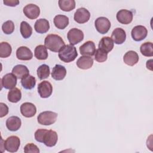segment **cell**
Instances as JSON below:
<instances>
[{"label":"cell","mask_w":153,"mask_h":153,"mask_svg":"<svg viewBox=\"0 0 153 153\" xmlns=\"http://www.w3.org/2000/svg\"><path fill=\"white\" fill-rule=\"evenodd\" d=\"M152 60L150 59L146 62V68L147 69H149L150 71H152Z\"/></svg>","instance_id":"cell-40"},{"label":"cell","mask_w":153,"mask_h":153,"mask_svg":"<svg viewBox=\"0 0 153 153\" xmlns=\"http://www.w3.org/2000/svg\"><path fill=\"white\" fill-rule=\"evenodd\" d=\"M90 17V13L85 8H79L74 14V20L78 23L82 24L87 22Z\"/></svg>","instance_id":"cell-12"},{"label":"cell","mask_w":153,"mask_h":153,"mask_svg":"<svg viewBox=\"0 0 153 153\" xmlns=\"http://www.w3.org/2000/svg\"><path fill=\"white\" fill-rule=\"evenodd\" d=\"M44 45L47 48L53 52H59L65 45L64 41L58 35H48L44 40Z\"/></svg>","instance_id":"cell-1"},{"label":"cell","mask_w":153,"mask_h":153,"mask_svg":"<svg viewBox=\"0 0 153 153\" xmlns=\"http://www.w3.org/2000/svg\"><path fill=\"white\" fill-rule=\"evenodd\" d=\"M12 52L11 46L7 42H2L0 44V57L6 58L9 57Z\"/></svg>","instance_id":"cell-32"},{"label":"cell","mask_w":153,"mask_h":153,"mask_svg":"<svg viewBox=\"0 0 153 153\" xmlns=\"http://www.w3.org/2000/svg\"><path fill=\"white\" fill-rule=\"evenodd\" d=\"M118 22L123 25H128L132 22L133 13L131 11L123 9L118 11L116 16Z\"/></svg>","instance_id":"cell-13"},{"label":"cell","mask_w":153,"mask_h":153,"mask_svg":"<svg viewBox=\"0 0 153 153\" xmlns=\"http://www.w3.org/2000/svg\"><path fill=\"white\" fill-rule=\"evenodd\" d=\"M3 3L7 5L10 7H15L19 4V1L18 0H4Z\"/></svg>","instance_id":"cell-39"},{"label":"cell","mask_w":153,"mask_h":153,"mask_svg":"<svg viewBox=\"0 0 153 153\" xmlns=\"http://www.w3.org/2000/svg\"><path fill=\"white\" fill-rule=\"evenodd\" d=\"M58 4L60 8L64 11H71L75 8L74 0H59Z\"/></svg>","instance_id":"cell-28"},{"label":"cell","mask_w":153,"mask_h":153,"mask_svg":"<svg viewBox=\"0 0 153 153\" xmlns=\"http://www.w3.org/2000/svg\"><path fill=\"white\" fill-rule=\"evenodd\" d=\"M93 59L90 56H81L76 61V65L81 69H88L92 67Z\"/></svg>","instance_id":"cell-24"},{"label":"cell","mask_w":153,"mask_h":153,"mask_svg":"<svg viewBox=\"0 0 153 153\" xmlns=\"http://www.w3.org/2000/svg\"><path fill=\"white\" fill-rule=\"evenodd\" d=\"M35 57L40 60H46L48 57V52L45 45H39L36 47L34 51Z\"/></svg>","instance_id":"cell-26"},{"label":"cell","mask_w":153,"mask_h":153,"mask_svg":"<svg viewBox=\"0 0 153 153\" xmlns=\"http://www.w3.org/2000/svg\"><path fill=\"white\" fill-rule=\"evenodd\" d=\"M20 145V140L16 136L8 137L4 143V148L10 152H16L18 151Z\"/></svg>","instance_id":"cell-4"},{"label":"cell","mask_w":153,"mask_h":153,"mask_svg":"<svg viewBox=\"0 0 153 153\" xmlns=\"http://www.w3.org/2000/svg\"><path fill=\"white\" fill-rule=\"evenodd\" d=\"M20 112L24 117L31 118L35 115L36 108L30 102H25L20 106Z\"/></svg>","instance_id":"cell-14"},{"label":"cell","mask_w":153,"mask_h":153,"mask_svg":"<svg viewBox=\"0 0 153 153\" xmlns=\"http://www.w3.org/2000/svg\"><path fill=\"white\" fill-rule=\"evenodd\" d=\"M58 136L57 133L52 130H47L42 137V143L48 147H53L57 143Z\"/></svg>","instance_id":"cell-7"},{"label":"cell","mask_w":153,"mask_h":153,"mask_svg":"<svg viewBox=\"0 0 153 153\" xmlns=\"http://www.w3.org/2000/svg\"><path fill=\"white\" fill-rule=\"evenodd\" d=\"M53 22L57 29H64L69 25V18L65 15L59 14L54 17Z\"/></svg>","instance_id":"cell-25"},{"label":"cell","mask_w":153,"mask_h":153,"mask_svg":"<svg viewBox=\"0 0 153 153\" xmlns=\"http://www.w3.org/2000/svg\"><path fill=\"white\" fill-rule=\"evenodd\" d=\"M111 39L115 44L118 45L122 44L124 42L126 39L125 30L121 27L115 28L111 34Z\"/></svg>","instance_id":"cell-16"},{"label":"cell","mask_w":153,"mask_h":153,"mask_svg":"<svg viewBox=\"0 0 153 153\" xmlns=\"http://www.w3.org/2000/svg\"><path fill=\"white\" fill-rule=\"evenodd\" d=\"M34 28L35 31L39 33H46L50 29L49 22L45 19H38L35 23Z\"/></svg>","instance_id":"cell-23"},{"label":"cell","mask_w":153,"mask_h":153,"mask_svg":"<svg viewBox=\"0 0 153 153\" xmlns=\"http://www.w3.org/2000/svg\"><path fill=\"white\" fill-rule=\"evenodd\" d=\"M114 48V42L109 36L103 37L99 43V48L108 53Z\"/></svg>","instance_id":"cell-21"},{"label":"cell","mask_w":153,"mask_h":153,"mask_svg":"<svg viewBox=\"0 0 153 153\" xmlns=\"http://www.w3.org/2000/svg\"><path fill=\"white\" fill-rule=\"evenodd\" d=\"M148 33L146 28L142 25H137L134 26L131 32V35L132 38L135 41H140L144 39Z\"/></svg>","instance_id":"cell-9"},{"label":"cell","mask_w":153,"mask_h":153,"mask_svg":"<svg viewBox=\"0 0 153 153\" xmlns=\"http://www.w3.org/2000/svg\"><path fill=\"white\" fill-rule=\"evenodd\" d=\"M24 152L25 153H32V152H35V153H39V149L38 148V146L32 143H27L24 148Z\"/></svg>","instance_id":"cell-36"},{"label":"cell","mask_w":153,"mask_h":153,"mask_svg":"<svg viewBox=\"0 0 153 153\" xmlns=\"http://www.w3.org/2000/svg\"><path fill=\"white\" fill-rule=\"evenodd\" d=\"M94 25L98 32L101 34H105L111 27V22L106 17H100L96 19Z\"/></svg>","instance_id":"cell-6"},{"label":"cell","mask_w":153,"mask_h":153,"mask_svg":"<svg viewBox=\"0 0 153 153\" xmlns=\"http://www.w3.org/2000/svg\"><path fill=\"white\" fill-rule=\"evenodd\" d=\"M1 107V112H0V117L2 118L4 116L7 115L8 112V108L6 104L1 102L0 103Z\"/></svg>","instance_id":"cell-38"},{"label":"cell","mask_w":153,"mask_h":153,"mask_svg":"<svg viewBox=\"0 0 153 153\" xmlns=\"http://www.w3.org/2000/svg\"><path fill=\"white\" fill-rule=\"evenodd\" d=\"M78 56L76 48L71 45H65L59 51L58 56L60 60L65 63H70L74 61Z\"/></svg>","instance_id":"cell-2"},{"label":"cell","mask_w":153,"mask_h":153,"mask_svg":"<svg viewBox=\"0 0 153 153\" xmlns=\"http://www.w3.org/2000/svg\"><path fill=\"white\" fill-rule=\"evenodd\" d=\"M14 24L13 21L8 20L4 22L2 25V29L4 33L9 35L12 33L14 30Z\"/></svg>","instance_id":"cell-34"},{"label":"cell","mask_w":153,"mask_h":153,"mask_svg":"<svg viewBox=\"0 0 153 153\" xmlns=\"http://www.w3.org/2000/svg\"><path fill=\"white\" fill-rule=\"evenodd\" d=\"M1 84L6 89H13L17 84V77L13 73L7 74L1 79Z\"/></svg>","instance_id":"cell-10"},{"label":"cell","mask_w":153,"mask_h":153,"mask_svg":"<svg viewBox=\"0 0 153 153\" xmlns=\"http://www.w3.org/2000/svg\"><path fill=\"white\" fill-rule=\"evenodd\" d=\"M96 51V46L93 41H88L79 47L80 54L85 56H92Z\"/></svg>","instance_id":"cell-15"},{"label":"cell","mask_w":153,"mask_h":153,"mask_svg":"<svg viewBox=\"0 0 153 153\" xmlns=\"http://www.w3.org/2000/svg\"><path fill=\"white\" fill-rule=\"evenodd\" d=\"M36 72L37 75L41 80L46 79L50 75V67L46 64H42L38 68Z\"/></svg>","instance_id":"cell-33"},{"label":"cell","mask_w":153,"mask_h":153,"mask_svg":"<svg viewBox=\"0 0 153 153\" xmlns=\"http://www.w3.org/2000/svg\"><path fill=\"white\" fill-rule=\"evenodd\" d=\"M57 114L52 111H44L41 112L38 117V122L44 126H50L54 124L57 119Z\"/></svg>","instance_id":"cell-3"},{"label":"cell","mask_w":153,"mask_h":153,"mask_svg":"<svg viewBox=\"0 0 153 153\" xmlns=\"http://www.w3.org/2000/svg\"><path fill=\"white\" fill-rule=\"evenodd\" d=\"M140 51L142 55L146 57L153 56V45L151 42H146L142 44L140 47Z\"/></svg>","instance_id":"cell-31"},{"label":"cell","mask_w":153,"mask_h":153,"mask_svg":"<svg viewBox=\"0 0 153 153\" xmlns=\"http://www.w3.org/2000/svg\"><path fill=\"white\" fill-rule=\"evenodd\" d=\"M23 13L26 17L29 19L33 20L38 17L40 14V9L38 5L29 4L24 7Z\"/></svg>","instance_id":"cell-11"},{"label":"cell","mask_w":153,"mask_h":153,"mask_svg":"<svg viewBox=\"0 0 153 153\" xmlns=\"http://www.w3.org/2000/svg\"><path fill=\"white\" fill-rule=\"evenodd\" d=\"M21 124V120L17 116H11L6 121V126L7 128L11 131H16L18 130L20 128Z\"/></svg>","instance_id":"cell-19"},{"label":"cell","mask_w":153,"mask_h":153,"mask_svg":"<svg viewBox=\"0 0 153 153\" xmlns=\"http://www.w3.org/2000/svg\"><path fill=\"white\" fill-rule=\"evenodd\" d=\"M36 79L32 75H27L25 78L22 79L21 84L22 87L26 90L32 89L36 84Z\"/></svg>","instance_id":"cell-29"},{"label":"cell","mask_w":153,"mask_h":153,"mask_svg":"<svg viewBox=\"0 0 153 153\" xmlns=\"http://www.w3.org/2000/svg\"><path fill=\"white\" fill-rule=\"evenodd\" d=\"M66 75V68L60 65H56L51 72L52 78L56 81H60L65 78Z\"/></svg>","instance_id":"cell-18"},{"label":"cell","mask_w":153,"mask_h":153,"mask_svg":"<svg viewBox=\"0 0 153 153\" xmlns=\"http://www.w3.org/2000/svg\"><path fill=\"white\" fill-rule=\"evenodd\" d=\"M123 61L126 65L133 66L137 63L139 61V56L134 51H128L124 54Z\"/></svg>","instance_id":"cell-20"},{"label":"cell","mask_w":153,"mask_h":153,"mask_svg":"<svg viewBox=\"0 0 153 153\" xmlns=\"http://www.w3.org/2000/svg\"><path fill=\"white\" fill-rule=\"evenodd\" d=\"M12 73L18 79H23L29 75L28 68L23 65H16L12 69Z\"/></svg>","instance_id":"cell-22"},{"label":"cell","mask_w":153,"mask_h":153,"mask_svg":"<svg viewBox=\"0 0 153 153\" xmlns=\"http://www.w3.org/2000/svg\"><path fill=\"white\" fill-rule=\"evenodd\" d=\"M108 58V53L103 51V50L98 48L96 50L94 53V59L96 61L99 63L105 62Z\"/></svg>","instance_id":"cell-35"},{"label":"cell","mask_w":153,"mask_h":153,"mask_svg":"<svg viewBox=\"0 0 153 153\" xmlns=\"http://www.w3.org/2000/svg\"><path fill=\"white\" fill-rule=\"evenodd\" d=\"M38 92L42 98L49 97L53 92V86L48 81H43L38 85Z\"/></svg>","instance_id":"cell-8"},{"label":"cell","mask_w":153,"mask_h":153,"mask_svg":"<svg viewBox=\"0 0 153 153\" xmlns=\"http://www.w3.org/2000/svg\"><path fill=\"white\" fill-rule=\"evenodd\" d=\"M47 130L46 129H43V128H40L38 129L35 132V140L38 142L42 143V137Z\"/></svg>","instance_id":"cell-37"},{"label":"cell","mask_w":153,"mask_h":153,"mask_svg":"<svg viewBox=\"0 0 153 153\" xmlns=\"http://www.w3.org/2000/svg\"><path fill=\"white\" fill-rule=\"evenodd\" d=\"M16 57L20 60H29L32 59L33 54L29 48L22 46L17 49Z\"/></svg>","instance_id":"cell-17"},{"label":"cell","mask_w":153,"mask_h":153,"mask_svg":"<svg viewBox=\"0 0 153 153\" xmlns=\"http://www.w3.org/2000/svg\"><path fill=\"white\" fill-rule=\"evenodd\" d=\"M67 38L71 45H74L82 41L84 33L82 30L77 28H72L68 32Z\"/></svg>","instance_id":"cell-5"},{"label":"cell","mask_w":153,"mask_h":153,"mask_svg":"<svg viewBox=\"0 0 153 153\" xmlns=\"http://www.w3.org/2000/svg\"><path fill=\"white\" fill-rule=\"evenodd\" d=\"M7 98L9 102L12 103H17L22 98V93L20 89L18 88H14L11 89L7 96Z\"/></svg>","instance_id":"cell-27"},{"label":"cell","mask_w":153,"mask_h":153,"mask_svg":"<svg viewBox=\"0 0 153 153\" xmlns=\"http://www.w3.org/2000/svg\"><path fill=\"white\" fill-rule=\"evenodd\" d=\"M20 31L22 36L25 38H29L32 33V28L30 25L25 21H23L20 23Z\"/></svg>","instance_id":"cell-30"}]
</instances>
